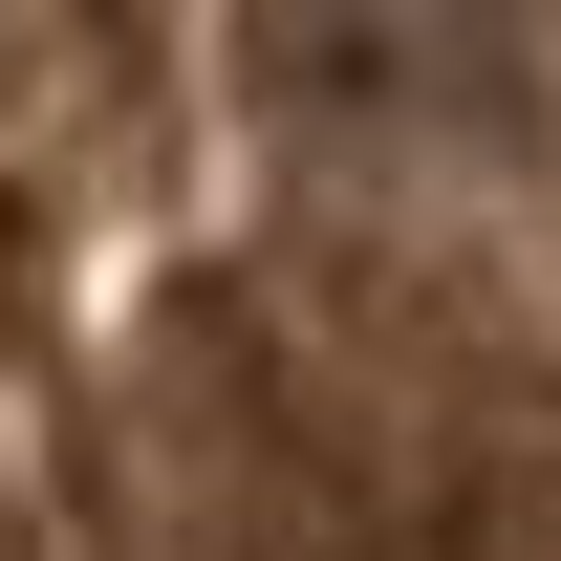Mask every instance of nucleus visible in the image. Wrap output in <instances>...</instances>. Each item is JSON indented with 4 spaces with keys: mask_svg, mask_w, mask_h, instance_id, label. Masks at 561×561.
<instances>
[{
    "mask_svg": "<svg viewBox=\"0 0 561 561\" xmlns=\"http://www.w3.org/2000/svg\"><path fill=\"white\" fill-rule=\"evenodd\" d=\"M238 66L302 130H518V0H238Z\"/></svg>",
    "mask_w": 561,
    "mask_h": 561,
    "instance_id": "1",
    "label": "nucleus"
}]
</instances>
